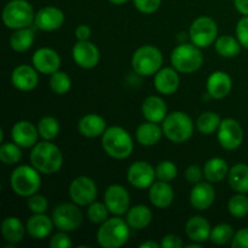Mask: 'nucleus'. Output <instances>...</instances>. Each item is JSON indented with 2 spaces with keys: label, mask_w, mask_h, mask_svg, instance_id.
I'll return each instance as SVG.
<instances>
[{
  "label": "nucleus",
  "mask_w": 248,
  "mask_h": 248,
  "mask_svg": "<svg viewBox=\"0 0 248 248\" xmlns=\"http://www.w3.org/2000/svg\"><path fill=\"white\" fill-rule=\"evenodd\" d=\"M48 246L51 248H70L73 247V242L68 234H65V232H61L53 235L52 239L48 242Z\"/></svg>",
  "instance_id": "46"
},
{
  "label": "nucleus",
  "mask_w": 248,
  "mask_h": 248,
  "mask_svg": "<svg viewBox=\"0 0 248 248\" xmlns=\"http://www.w3.org/2000/svg\"><path fill=\"white\" fill-rule=\"evenodd\" d=\"M179 82H181V79H179L178 72L174 68H161L154 78L155 89L165 96L174 93L178 90Z\"/></svg>",
  "instance_id": "22"
},
{
  "label": "nucleus",
  "mask_w": 248,
  "mask_h": 248,
  "mask_svg": "<svg viewBox=\"0 0 248 248\" xmlns=\"http://www.w3.org/2000/svg\"><path fill=\"white\" fill-rule=\"evenodd\" d=\"M217 137L224 149L235 150L244 142V130L235 119H223L217 131Z\"/></svg>",
  "instance_id": "11"
},
{
  "label": "nucleus",
  "mask_w": 248,
  "mask_h": 248,
  "mask_svg": "<svg viewBox=\"0 0 248 248\" xmlns=\"http://www.w3.org/2000/svg\"><path fill=\"white\" fill-rule=\"evenodd\" d=\"M33 67L41 74H53L55 72L60 70L61 67V57L57 51L53 48L41 47L34 52L33 58Z\"/></svg>",
  "instance_id": "16"
},
{
  "label": "nucleus",
  "mask_w": 248,
  "mask_h": 248,
  "mask_svg": "<svg viewBox=\"0 0 248 248\" xmlns=\"http://www.w3.org/2000/svg\"><path fill=\"white\" fill-rule=\"evenodd\" d=\"M232 80L229 74L222 70L213 72L207 79V92L215 99H222L230 93Z\"/></svg>",
  "instance_id": "21"
},
{
  "label": "nucleus",
  "mask_w": 248,
  "mask_h": 248,
  "mask_svg": "<svg viewBox=\"0 0 248 248\" xmlns=\"http://www.w3.org/2000/svg\"><path fill=\"white\" fill-rule=\"evenodd\" d=\"M241 44L237 39H235L232 35H222L217 38L215 43L216 51L222 57H235L241 51Z\"/></svg>",
  "instance_id": "34"
},
{
  "label": "nucleus",
  "mask_w": 248,
  "mask_h": 248,
  "mask_svg": "<svg viewBox=\"0 0 248 248\" xmlns=\"http://www.w3.org/2000/svg\"><path fill=\"white\" fill-rule=\"evenodd\" d=\"M75 36H77L78 41H85L89 40L91 36V28L86 24H80L77 29H75Z\"/></svg>",
  "instance_id": "50"
},
{
  "label": "nucleus",
  "mask_w": 248,
  "mask_h": 248,
  "mask_svg": "<svg viewBox=\"0 0 248 248\" xmlns=\"http://www.w3.org/2000/svg\"><path fill=\"white\" fill-rule=\"evenodd\" d=\"M234 4L240 14L248 16V0H234Z\"/></svg>",
  "instance_id": "51"
},
{
  "label": "nucleus",
  "mask_w": 248,
  "mask_h": 248,
  "mask_svg": "<svg viewBox=\"0 0 248 248\" xmlns=\"http://www.w3.org/2000/svg\"><path fill=\"white\" fill-rule=\"evenodd\" d=\"M162 0H133L136 9L142 14H153L161 6Z\"/></svg>",
  "instance_id": "44"
},
{
  "label": "nucleus",
  "mask_w": 248,
  "mask_h": 248,
  "mask_svg": "<svg viewBox=\"0 0 248 248\" xmlns=\"http://www.w3.org/2000/svg\"><path fill=\"white\" fill-rule=\"evenodd\" d=\"M155 169L145 161H136L127 171V181L137 189H145L153 186L155 182Z\"/></svg>",
  "instance_id": "14"
},
{
  "label": "nucleus",
  "mask_w": 248,
  "mask_h": 248,
  "mask_svg": "<svg viewBox=\"0 0 248 248\" xmlns=\"http://www.w3.org/2000/svg\"><path fill=\"white\" fill-rule=\"evenodd\" d=\"M228 182L236 193H248V165L237 164L229 170Z\"/></svg>",
  "instance_id": "32"
},
{
  "label": "nucleus",
  "mask_w": 248,
  "mask_h": 248,
  "mask_svg": "<svg viewBox=\"0 0 248 248\" xmlns=\"http://www.w3.org/2000/svg\"><path fill=\"white\" fill-rule=\"evenodd\" d=\"M164 56L161 51L152 45L140 46L132 56V68L140 77H150L161 69Z\"/></svg>",
  "instance_id": "7"
},
{
  "label": "nucleus",
  "mask_w": 248,
  "mask_h": 248,
  "mask_svg": "<svg viewBox=\"0 0 248 248\" xmlns=\"http://www.w3.org/2000/svg\"><path fill=\"white\" fill-rule=\"evenodd\" d=\"M10 184L15 194L23 198H29L38 193L41 186L40 172L31 165H22L12 171L10 177Z\"/></svg>",
  "instance_id": "5"
},
{
  "label": "nucleus",
  "mask_w": 248,
  "mask_h": 248,
  "mask_svg": "<svg viewBox=\"0 0 248 248\" xmlns=\"http://www.w3.org/2000/svg\"><path fill=\"white\" fill-rule=\"evenodd\" d=\"M38 70L28 64H21L14 69L11 74V82L19 91H31L39 84Z\"/></svg>",
  "instance_id": "19"
},
{
  "label": "nucleus",
  "mask_w": 248,
  "mask_h": 248,
  "mask_svg": "<svg viewBox=\"0 0 248 248\" xmlns=\"http://www.w3.org/2000/svg\"><path fill=\"white\" fill-rule=\"evenodd\" d=\"M27 206L33 213H45L48 208V201L44 195L35 193L29 196Z\"/></svg>",
  "instance_id": "43"
},
{
  "label": "nucleus",
  "mask_w": 248,
  "mask_h": 248,
  "mask_svg": "<svg viewBox=\"0 0 248 248\" xmlns=\"http://www.w3.org/2000/svg\"><path fill=\"white\" fill-rule=\"evenodd\" d=\"M162 131L167 140L181 144L191 138L194 133V123L184 111H173L167 114L162 121Z\"/></svg>",
  "instance_id": "4"
},
{
  "label": "nucleus",
  "mask_w": 248,
  "mask_h": 248,
  "mask_svg": "<svg viewBox=\"0 0 248 248\" xmlns=\"http://www.w3.org/2000/svg\"><path fill=\"white\" fill-rule=\"evenodd\" d=\"M228 211L236 218H244L248 215V198L245 194L237 193L228 202Z\"/></svg>",
  "instance_id": "37"
},
{
  "label": "nucleus",
  "mask_w": 248,
  "mask_h": 248,
  "mask_svg": "<svg viewBox=\"0 0 248 248\" xmlns=\"http://www.w3.org/2000/svg\"><path fill=\"white\" fill-rule=\"evenodd\" d=\"M34 40H35V34L29 27L15 29L12 35L10 36V46L16 52H26L33 46Z\"/></svg>",
  "instance_id": "33"
},
{
  "label": "nucleus",
  "mask_w": 248,
  "mask_h": 248,
  "mask_svg": "<svg viewBox=\"0 0 248 248\" xmlns=\"http://www.w3.org/2000/svg\"><path fill=\"white\" fill-rule=\"evenodd\" d=\"M102 147L110 157L127 159L133 152V140L130 133L120 126H111L102 135Z\"/></svg>",
  "instance_id": "2"
},
{
  "label": "nucleus",
  "mask_w": 248,
  "mask_h": 248,
  "mask_svg": "<svg viewBox=\"0 0 248 248\" xmlns=\"http://www.w3.org/2000/svg\"><path fill=\"white\" fill-rule=\"evenodd\" d=\"M53 225L55 223H53L52 218L47 217L45 213H34V216H31L27 222L26 229L29 236L36 240H41L47 237L52 232Z\"/></svg>",
  "instance_id": "23"
},
{
  "label": "nucleus",
  "mask_w": 248,
  "mask_h": 248,
  "mask_svg": "<svg viewBox=\"0 0 248 248\" xmlns=\"http://www.w3.org/2000/svg\"><path fill=\"white\" fill-rule=\"evenodd\" d=\"M50 87L56 94H64L72 87V80L67 73L57 70L53 74H51Z\"/></svg>",
  "instance_id": "40"
},
{
  "label": "nucleus",
  "mask_w": 248,
  "mask_h": 248,
  "mask_svg": "<svg viewBox=\"0 0 248 248\" xmlns=\"http://www.w3.org/2000/svg\"><path fill=\"white\" fill-rule=\"evenodd\" d=\"M232 247L248 248V228H244L235 232L234 239L232 241Z\"/></svg>",
  "instance_id": "47"
},
{
  "label": "nucleus",
  "mask_w": 248,
  "mask_h": 248,
  "mask_svg": "<svg viewBox=\"0 0 248 248\" xmlns=\"http://www.w3.org/2000/svg\"><path fill=\"white\" fill-rule=\"evenodd\" d=\"M229 173V166L222 157H212L203 166V176L211 183H219Z\"/></svg>",
  "instance_id": "31"
},
{
  "label": "nucleus",
  "mask_w": 248,
  "mask_h": 248,
  "mask_svg": "<svg viewBox=\"0 0 248 248\" xmlns=\"http://www.w3.org/2000/svg\"><path fill=\"white\" fill-rule=\"evenodd\" d=\"M82 212L77 203H61L56 206L52 212L55 227H57L61 232H74L82 224Z\"/></svg>",
  "instance_id": "10"
},
{
  "label": "nucleus",
  "mask_w": 248,
  "mask_h": 248,
  "mask_svg": "<svg viewBox=\"0 0 248 248\" xmlns=\"http://www.w3.org/2000/svg\"><path fill=\"white\" fill-rule=\"evenodd\" d=\"M73 60L79 67L84 69H92L96 67L101 58L98 47L89 40L78 41L73 47Z\"/></svg>",
  "instance_id": "15"
},
{
  "label": "nucleus",
  "mask_w": 248,
  "mask_h": 248,
  "mask_svg": "<svg viewBox=\"0 0 248 248\" xmlns=\"http://www.w3.org/2000/svg\"><path fill=\"white\" fill-rule=\"evenodd\" d=\"M234 235V228L232 225L222 223V224H218L213 228L212 232H211L210 240L216 245H225L232 241Z\"/></svg>",
  "instance_id": "39"
},
{
  "label": "nucleus",
  "mask_w": 248,
  "mask_h": 248,
  "mask_svg": "<svg viewBox=\"0 0 248 248\" xmlns=\"http://www.w3.org/2000/svg\"><path fill=\"white\" fill-rule=\"evenodd\" d=\"M160 245H161V248H181L184 246V242L178 235L169 234L162 237Z\"/></svg>",
  "instance_id": "48"
},
{
  "label": "nucleus",
  "mask_w": 248,
  "mask_h": 248,
  "mask_svg": "<svg viewBox=\"0 0 248 248\" xmlns=\"http://www.w3.org/2000/svg\"><path fill=\"white\" fill-rule=\"evenodd\" d=\"M216 199V191L211 182H199L194 184L190 191L191 206L198 211L208 210L213 205Z\"/></svg>",
  "instance_id": "18"
},
{
  "label": "nucleus",
  "mask_w": 248,
  "mask_h": 248,
  "mask_svg": "<svg viewBox=\"0 0 248 248\" xmlns=\"http://www.w3.org/2000/svg\"><path fill=\"white\" fill-rule=\"evenodd\" d=\"M21 159V147L17 143H2L0 147V160L5 165H16Z\"/></svg>",
  "instance_id": "38"
},
{
  "label": "nucleus",
  "mask_w": 248,
  "mask_h": 248,
  "mask_svg": "<svg viewBox=\"0 0 248 248\" xmlns=\"http://www.w3.org/2000/svg\"><path fill=\"white\" fill-rule=\"evenodd\" d=\"M155 173H156V178L162 182H172L177 177L178 173V169H177L176 164L170 160H165L161 161L155 169Z\"/></svg>",
  "instance_id": "42"
},
{
  "label": "nucleus",
  "mask_w": 248,
  "mask_h": 248,
  "mask_svg": "<svg viewBox=\"0 0 248 248\" xmlns=\"http://www.w3.org/2000/svg\"><path fill=\"white\" fill-rule=\"evenodd\" d=\"M140 248H159L161 247V245L156 244L155 241H145L143 242V244H140Z\"/></svg>",
  "instance_id": "52"
},
{
  "label": "nucleus",
  "mask_w": 248,
  "mask_h": 248,
  "mask_svg": "<svg viewBox=\"0 0 248 248\" xmlns=\"http://www.w3.org/2000/svg\"><path fill=\"white\" fill-rule=\"evenodd\" d=\"M130 228L119 216L107 219L97 232V241L104 248L123 247L130 237Z\"/></svg>",
  "instance_id": "3"
},
{
  "label": "nucleus",
  "mask_w": 248,
  "mask_h": 248,
  "mask_svg": "<svg viewBox=\"0 0 248 248\" xmlns=\"http://www.w3.org/2000/svg\"><path fill=\"white\" fill-rule=\"evenodd\" d=\"M78 128L84 137L96 138L106 132L107 123L102 116L97 114H87L80 119Z\"/></svg>",
  "instance_id": "27"
},
{
  "label": "nucleus",
  "mask_w": 248,
  "mask_h": 248,
  "mask_svg": "<svg viewBox=\"0 0 248 248\" xmlns=\"http://www.w3.org/2000/svg\"><path fill=\"white\" fill-rule=\"evenodd\" d=\"M222 119L215 111H206L202 113L196 120V128L202 135H212L213 132L218 131Z\"/></svg>",
  "instance_id": "35"
},
{
  "label": "nucleus",
  "mask_w": 248,
  "mask_h": 248,
  "mask_svg": "<svg viewBox=\"0 0 248 248\" xmlns=\"http://www.w3.org/2000/svg\"><path fill=\"white\" fill-rule=\"evenodd\" d=\"M38 126H34L33 124L27 120H21L12 126L11 137L15 143L21 148H31L38 143L39 137Z\"/></svg>",
  "instance_id": "20"
},
{
  "label": "nucleus",
  "mask_w": 248,
  "mask_h": 248,
  "mask_svg": "<svg viewBox=\"0 0 248 248\" xmlns=\"http://www.w3.org/2000/svg\"><path fill=\"white\" fill-rule=\"evenodd\" d=\"M203 63L200 47L191 44H181L171 53V64L177 72L191 74L198 72Z\"/></svg>",
  "instance_id": "6"
},
{
  "label": "nucleus",
  "mask_w": 248,
  "mask_h": 248,
  "mask_svg": "<svg viewBox=\"0 0 248 248\" xmlns=\"http://www.w3.org/2000/svg\"><path fill=\"white\" fill-rule=\"evenodd\" d=\"M35 12L27 0H11L2 10V22L10 29L29 27L34 22Z\"/></svg>",
  "instance_id": "8"
},
{
  "label": "nucleus",
  "mask_w": 248,
  "mask_h": 248,
  "mask_svg": "<svg viewBox=\"0 0 248 248\" xmlns=\"http://www.w3.org/2000/svg\"><path fill=\"white\" fill-rule=\"evenodd\" d=\"M186 232L191 241L203 244L210 240L212 229L206 218L201 217V216H194V217L189 218L186 222Z\"/></svg>",
  "instance_id": "24"
},
{
  "label": "nucleus",
  "mask_w": 248,
  "mask_h": 248,
  "mask_svg": "<svg viewBox=\"0 0 248 248\" xmlns=\"http://www.w3.org/2000/svg\"><path fill=\"white\" fill-rule=\"evenodd\" d=\"M108 213L109 210L106 203L96 202V201L90 203L87 208V217L93 224H103L108 219Z\"/></svg>",
  "instance_id": "41"
},
{
  "label": "nucleus",
  "mask_w": 248,
  "mask_h": 248,
  "mask_svg": "<svg viewBox=\"0 0 248 248\" xmlns=\"http://www.w3.org/2000/svg\"><path fill=\"white\" fill-rule=\"evenodd\" d=\"M218 35V27L213 18L207 16H201L191 23L189 29L190 41L198 47H208L216 43Z\"/></svg>",
  "instance_id": "9"
},
{
  "label": "nucleus",
  "mask_w": 248,
  "mask_h": 248,
  "mask_svg": "<svg viewBox=\"0 0 248 248\" xmlns=\"http://www.w3.org/2000/svg\"><path fill=\"white\" fill-rule=\"evenodd\" d=\"M38 131L44 140H52L60 133V123L53 116H44L38 123Z\"/></svg>",
  "instance_id": "36"
},
{
  "label": "nucleus",
  "mask_w": 248,
  "mask_h": 248,
  "mask_svg": "<svg viewBox=\"0 0 248 248\" xmlns=\"http://www.w3.org/2000/svg\"><path fill=\"white\" fill-rule=\"evenodd\" d=\"M69 196L78 206H89L97 198V186L90 177L80 176L70 183Z\"/></svg>",
  "instance_id": "12"
},
{
  "label": "nucleus",
  "mask_w": 248,
  "mask_h": 248,
  "mask_svg": "<svg viewBox=\"0 0 248 248\" xmlns=\"http://www.w3.org/2000/svg\"><path fill=\"white\" fill-rule=\"evenodd\" d=\"M236 36L237 40L242 45V47L248 48V16L242 17L236 24Z\"/></svg>",
  "instance_id": "45"
},
{
  "label": "nucleus",
  "mask_w": 248,
  "mask_h": 248,
  "mask_svg": "<svg viewBox=\"0 0 248 248\" xmlns=\"http://www.w3.org/2000/svg\"><path fill=\"white\" fill-rule=\"evenodd\" d=\"M142 114L147 121L162 123L167 116V106L161 97L149 96L143 102Z\"/></svg>",
  "instance_id": "26"
},
{
  "label": "nucleus",
  "mask_w": 248,
  "mask_h": 248,
  "mask_svg": "<svg viewBox=\"0 0 248 248\" xmlns=\"http://www.w3.org/2000/svg\"><path fill=\"white\" fill-rule=\"evenodd\" d=\"M31 162L40 173L53 174L63 165V155L60 148L50 140L36 143L31 152Z\"/></svg>",
  "instance_id": "1"
},
{
  "label": "nucleus",
  "mask_w": 248,
  "mask_h": 248,
  "mask_svg": "<svg viewBox=\"0 0 248 248\" xmlns=\"http://www.w3.org/2000/svg\"><path fill=\"white\" fill-rule=\"evenodd\" d=\"M109 1H110L111 4H115V5H121V4H125V2H127L128 0H109Z\"/></svg>",
  "instance_id": "53"
},
{
  "label": "nucleus",
  "mask_w": 248,
  "mask_h": 248,
  "mask_svg": "<svg viewBox=\"0 0 248 248\" xmlns=\"http://www.w3.org/2000/svg\"><path fill=\"white\" fill-rule=\"evenodd\" d=\"M34 23L40 31H57L64 23V14L62 12V10L56 6L41 7L35 14Z\"/></svg>",
  "instance_id": "17"
},
{
  "label": "nucleus",
  "mask_w": 248,
  "mask_h": 248,
  "mask_svg": "<svg viewBox=\"0 0 248 248\" xmlns=\"http://www.w3.org/2000/svg\"><path fill=\"white\" fill-rule=\"evenodd\" d=\"M202 176H203V171L200 169V167L196 166V165H191V166H189L186 171V181L191 184H196L199 183V182H201Z\"/></svg>",
  "instance_id": "49"
},
{
  "label": "nucleus",
  "mask_w": 248,
  "mask_h": 248,
  "mask_svg": "<svg viewBox=\"0 0 248 248\" xmlns=\"http://www.w3.org/2000/svg\"><path fill=\"white\" fill-rule=\"evenodd\" d=\"M153 219V212L145 205H137L131 207L126 213V222L132 229H144Z\"/></svg>",
  "instance_id": "30"
},
{
  "label": "nucleus",
  "mask_w": 248,
  "mask_h": 248,
  "mask_svg": "<svg viewBox=\"0 0 248 248\" xmlns=\"http://www.w3.org/2000/svg\"><path fill=\"white\" fill-rule=\"evenodd\" d=\"M186 247H188V248H200V247H201V244H199V242H194V241H193V244L186 245Z\"/></svg>",
  "instance_id": "54"
},
{
  "label": "nucleus",
  "mask_w": 248,
  "mask_h": 248,
  "mask_svg": "<svg viewBox=\"0 0 248 248\" xmlns=\"http://www.w3.org/2000/svg\"><path fill=\"white\" fill-rule=\"evenodd\" d=\"M130 194L120 184L108 186L104 193V203L109 212L115 216H123L130 210Z\"/></svg>",
  "instance_id": "13"
},
{
  "label": "nucleus",
  "mask_w": 248,
  "mask_h": 248,
  "mask_svg": "<svg viewBox=\"0 0 248 248\" xmlns=\"http://www.w3.org/2000/svg\"><path fill=\"white\" fill-rule=\"evenodd\" d=\"M149 200L157 208H166L171 206L174 200V193L169 182H154L150 186Z\"/></svg>",
  "instance_id": "25"
},
{
  "label": "nucleus",
  "mask_w": 248,
  "mask_h": 248,
  "mask_svg": "<svg viewBox=\"0 0 248 248\" xmlns=\"http://www.w3.org/2000/svg\"><path fill=\"white\" fill-rule=\"evenodd\" d=\"M27 229L17 217H7L1 223V234L5 241L17 245L24 239Z\"/></svg>",
  "instance_id": "28"
},
{
  "label": "nucleus",
  "mask_w": 248,
  "mask_h": 248,
  "mask_svg": "<svg viewBox=\"0 0 248 248\" xmlns=\"http://www.w3.org/2000/svg\"><path fill=\"white\" fill-rule=\"evenodd\" d=\"M162 135H164L162 128L156 123H152V121L140 125L136 131L137 142L144 147H152V145L159 143L162 138Z\"/></svg>",
  "instance_id": "29"
}]
</instances>
